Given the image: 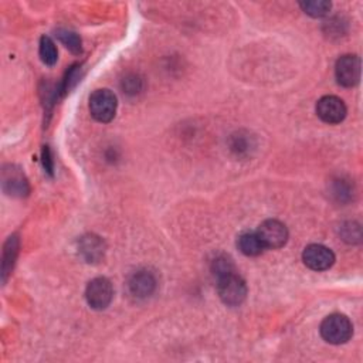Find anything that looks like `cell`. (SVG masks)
I'll return each instance as SVG.
<instances>
[{
  "label": "cell",
  "mask_w": 363,
  "mask_h": 363,
  "mask_svg": "<svg viewBox=\"0 0 363 363\" xmlns=\"http://www.w3.org/2000/svg\"><path fill=\"white\" fill-rule=\"evenodd\" d=\"M217 291L220 299L229 306H239L243 304L247 295V286L244 280L237 274L236 269L217 277Z\"/></svg>",
  "instance_id": "obj_1"
},
{
  "label": "cell",
  "mask_w": 363,
  "mask_h": 363,
  "mask_svg": "<svg viewBox=\"0 0 363 363\" xmlns=\"http://www.w3.org/2000/svg\"><path fill=\"white\" fill-rule=\"evenodd\" d=\"M353 334V325L349 318L342 313H332L327 316L321 324L323 338L332 345L346 343Z\"/></svg>",
  "instance_id": "obj_2"
},
{
  "label": "cell",
  "mask_w": 363,
  "mask_h": 363,
  "mask_svg": "<svg viewBox=\"0 0 363 363\" xmlns=\"http://www.w3.org/2000/svg\"><path fill=\"white\" fill-rule=\"evenodd\" d=\"M117 97L112 91L103 88L94 91L89 97V112L98 122L107 124L114 119L117 112Z\"/></svg>",
  "instance_id": "obj_3"
},
{
  "label": "cell",
  "mask_w": 363,
  "mask_h": 363,
  "mask_svg": "<svg viewBox=\"0 0 363 363\" xmlns=\"http://www.w3.org/2000/svg\"><path fill=\"white\" fill-rule=\"evenodd\" d=\"M257 235L265 249H280L288 240L286 224L279 220H265L260 224Z\"/></svg>",
  "instance_id": "obj_4"
},
{
  "label": "cell",
  "mask_w": 363,
  "mask_h": 363,
  "mask_svg": "<svg viewBox=\"0 0 363 363\" xmlns=\"http://www.w3.org/2000/svg\"><path fill=\"white\" fill-rule=\"evenodd\" d=\"M85 298L91 308L98 311L105 309L114 298V290L111 283L104 277H98L93 281H89L85 290Z\"/></svg>",
  "instance_id": "obj_5"
},
{
  "label": "cell",
  "mask_w": 363,
  "mask_h": 363,
  "mask_svg": "<svg viewBox=\"0 0 363 363\" xmlns=\"http://www.w3.org/2000/svg\"><path fill=\"white\" fill-rule=\"evenodd\" d=\"M302 260L305 265L313 271H325L334 265L335 254L331 249L323 244H311L305 247Z\"/></svg>",
  "instance_id": "obj_6"
},
{
  "label": "cell",
  "mask_w": 363,
  "mask_h": 363,
  "mask_svg": "<svg viewBox=\"0 0 363 363\" xmlns=\"http://www.w3.org/2000/svg\"><path fill=\"white\" fill-rule=\"evenodd\" d=\"M335 77L339 85L350 88L360 80V60L357 56H342L335 66Z\"/></svg>",
  "instance_id": "obj_7"
},
{
  "label": "cell",
  "mask_w": 363,
  "mask_h": 363,
  "mask_svg": "<svg viewBox=\"0 0 363 363\" xmlns=\"http://www.w3.org/2000/svg\"><path fill=\"white\" fill-rule=\"evenodd\" d=\"M316 114L327 124H341L346 117V105L335 96H325L318 101Z\"/></svg>",
  "instance_id": "obj_8"
},
{
  "label": "cell",
  "mask_w": 363,
  "mask_h": 363,
  "mask_svg": "<svg viewBox=\"0 0 363 363\" xmlns=\"http://www.w3.org/2000/svg\"><path fill=\"white\" fill-rule=\"evenodd\" d=\"M3 189L10 196H26L29 193V182L26 176L16 166H9L3 170Z\"/></svg>",
  "instance_id": "obj_9"
},
{
  "label": "cell",
  "mask_w": 363,
  "mask_h": 363,
  "mask_svg": "<svg viewBox=\"0 0 363 363\" xmlns=\"http://www.w3.org/2000/svg\"><path fill=\"white\" fill-rule=\"evenodd\" d=\"M156 290V279L149 271H136L129 280V291L136 298H148Z\"/></svg>",
  "instance_id": "obj_10"
},
{
  "label": "cell",
  "mask_w": 363,
  "mask_h": 363,
  "mask_svg": "<svg viewBox=\"0 0 363 363\" xmlns=\"http://www.w3.org/2000/svg\"><path fill=\"white\" fill-rule=\"evenodd\" d=\"M78 249L87 262L100 261L104 257V251H105L104 242L96 235L84 236L78 243Z\"/></svg>",
  "instance_id": "obj_11"
},
{
  "label": "cell",
  "mask_w": 363,
  "mask_h": 363,
  "mask_svg": "<svg viewBox=\"0 0 363 363\" xmlns=\"http://www.w3.org/2000/svg\"><path fill=\"white\" fill-rule=\"evenodd\" d=\"M237 246H239L240 251L249 257H257L265 250L257 232L255 233H251V232L243 233L237 240Z\"/></svg>",
  "instance_id": "obj_12"
},
{
  "label": "cell",
  "mask_w": 363,
  "mask_h": 363,
  "mask_svg": "<svg viewBox=\"0 0 363 363\" xmlns=\"http://www.w3.org/2000/svg\"><path fill=\"white\" fill-rule=\"evenodd\" d=\"M38 53H40V59L41 61L45 64V66H54L57 63V59H59V52H57V47L54 41L47 37V36H43L40 38V49H38Z\"/></svg>",
  "instance_id": "obj_13"
},
{
  "label": "cell",
  "mask_w": 363,
  "mask_h": 363,
  "mask_svg": "<svg viewBox=\"0 0 363 363\" xmlns=\"http://www.w3.org/2000/svg\"><path fill=\"white\" fill-rule=\"evenodd\" d=\"M299 6L312 17H324L331 10V3L325 2V0H306V2H301Z\"/></svg>",
  "instance_id": "obj_14"
},
{
  "label": "cell",
  "mask_w": 363,
  "mask_h": 363,
  "mask_svg": "<svg viewBox=\"0 0 363 363\" xmlns=\"http://www.w3.org/2000/svg\"><path fill=\"white\" fill-rule=\"evenodd\" d=\"M57 37L60 38V41L66 45V47L74 53V54H80L82 52V45H81V38L78 37L77 33L71 31V30H59L57 31Z\"/></svg>",
  "instance_id": "obj_15"
},
{
  "label": "cell",
  "mask_w": 363,
  "mask_h": 363,
  "mask_svg": "<svg viewBox=\"0 0 363 363\" xmlns=\"http://www.w3.org/2000/svg\"><path fill=\"white\" fill-rule=\"evenodd\" d=\"M17 249H19V242L17 239L13 236L8 240L6 246H5V254H3V276L6 279V274H9V271L13 267L16 254H17Z\"/></svg>",
  "instance_id": "obj_16"
},
{
  "label": "cell",
  "mask_w": 363,
  "mask_h": 363,
  "mask_svg": "<svg viewBox=\"0 0 363 363\" xmlns=\"http://www.w3.org/2000/svg\"><path fill=\"white\" fill-rule=\"evenodd\" d=\"M343 240L349 243H359L360 242V227L355 223H348L342 227Z\"/></svg>",
  "instance_id": "obj_17"
},
{
  "label": "cell",
  "mask_w": 363,
  "mask_h": 363,
  "mask_svg": "<svg viewBox=\"0 0 363 363\" xmlns=\"http://www.w3.org/2000/svg\"><path fill=\"white\" fill-rule=\"evenodd\" d=\"M124 91L128 94H136L141 89V80L138 77H126V80H124Z\"/></svg>",
  "instance_id": "obj_18"
},
{
  "label": "cell",
  "mask_w": 363,
  "mask_h": 363,
  "mask_svg": "<svg viewBox=\"0 0 363 363\" xmlns=\"http://www.w3.org/2000/svg\"><path fill=\"white\" fill-rule=\"evenodd\" d=\"M232 148H233L236 152L243 154V152H247V151H249V148H250V142H249L247 138H244L243 135H240L239 138H237V136H235Z\"/></svg>",
  "instance_id": "obj_19"
}]
</instances>
